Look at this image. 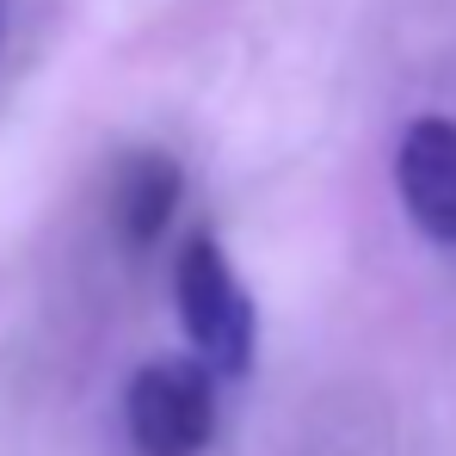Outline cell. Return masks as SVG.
<instances>
[{"label": "cell", "instance_id": "6da1fadb", "mask_svg": "<svg viewBox=\"0 0 456 456\" xmlns=\"http://www.w3.org/2000/svg\"><path fill=\"white\" fill-rule=\"evenodd\" d=\"M173 303L191 339V358L210 377H247L253 370V297L240 290L228 253L210 234H191L173 259Z\"/></svg>", "mask_w": 456, "mask_h": 456}, {"label": "cell", "instance_id": "277c9868", "mask_svg": "<svg viewBox=\"0 0 456 456\" xmlns=\"http://www.w3.org/2000/svg\"><path fill=\"white\" fill-rule=\"evenodd\" d=\"M179 198H185L179 160L160 149H130L118 160V173H111L105 210H111V228H118L124 247H154L167 234V223H173Z\"/></svg>", "mask_w": 456, "mask_h": 456}, {"label": "cell", "instance_id": "7a4b0ae2", "mask_svg": "<svg viewBox=\"0 0 456 456\" xmlns=\"http://www.w3.org/2000/svg\"><path fill=\"white\" fill-rule=\"evenodd\" d=\"M198 358H154L124 388V432L136 456H204L216 438V388Z\"/></svg>", "mask_w": 456, "mask_h": 456}, {"label": "cell", "instance_id": "5b68a950", "mask_svg": "<svg viewBox=\"0 0 456 456\" xmlns=\"http://www.w3.org/2000/svg\"><path fill=\"white\" fill-rule=\"evenodd\" d=\"M0 19H6V0H0Z\"/></svg>", "mask_w": 456, "mask_h": 456}, {"label": "cell", "instance_id": "3957f363", "mask_svg": "<svg viewBox=\"0 0 456 456\" xmlns=\"http://www.w3.org/2000/svg\"><path fill=\"white\" fill-rule=\"evenodd\" d=\"M395 185L419 234L456 247V124L451 118H413L395 149Z\"/></svg>", "mask_w": 456, "mask_h": 456}]
</instances>
